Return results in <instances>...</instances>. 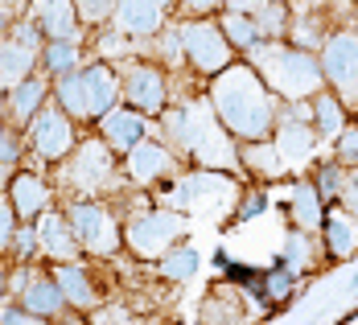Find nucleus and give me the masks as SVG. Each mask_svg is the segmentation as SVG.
I'll return each instance as SVG.
<instances>
[{"mask_svg":"<svg viewBox=\"0 0 358 325\" xmlns=\"http://www.w3.org/2000/svg\"><path fill=\"white\" fill-rule=\"evenodd\" d=\"M215 108L243 136H264L268 124H272L268 95L259 91V82L248 71H222V78L215 82Z\"/></svg>","mask_w":358,"mask_h":325,"instance_id":"f257e3e1","label":"nucleus"},{"mask_svg":"<svg viewBox=\"0 0 358 325\" xmlns=\"http://www.w3.org/2000/svg\"><path fill=\"white\" fill-rule=\"evenodd\" d=\"M251 58L255 66L264 71V78L288 95V99H301V95H313L317 91V66L296 54V50H280V45H251Z\"/></svg>","mask_w":358,"mask_h":325,"instance_id":"f03ea898","label":"nucleus"},{"mask_svg":"<svg viewBox=\"0 0 358 325\" xmlns=\"http://www.w3.org/2000/svg\"><path fill=\"white\" fill-rule=\"evenodd\" d=\"M169 128L185 148H194L206 165H231V145L227 136L215 128L210 111L206 108H185V111H173L169 115Z\"/></svg>","mask_w":358,"mask_h":325,"instance_id":"7ed1b4c3","label":"nucleus"},{"mask_svg":"<svg viewBox=\"0 0 358 325\" xmlns=\"http://www.w3.org/2000/svg\"><path fill=\"white\" fill-rule=\"evenodd\" d=\"M231 198H235V185H231L227 178H215V173L185 178L173 194H165L169 206H178V210H194V215H222Z\"/></svg>","mask_w":358,"mask_h":325,"instance_id":"20e7f679","label":"nucleus"},{"mask_svg":"<svg viewBox=\"0 0 358 325\" xmlns=\"http://www.w3.org/2000/svg\"><path fill=\"white\" fill-rule=\"evenodd\" d=\"M71 222H74V235L83 239V247H91V252L108 255L115 247V222H111L99 206H74L71 210Z\"/></svg>","mask_w":358,"mask_h":325,"instance_id":"39448f33","label":"nucleus"},{"mask_svg":"<svg viewBox=\"0 0 358 325\" xmlns=\"http://www.w3.org/2000/svg\"><path fill=\"white\" fill-rule=\"evenodd\" d=\"M181 231V218L178 215H148L132 222V247L141 255H161Z\"/></svg>","mask_w":358,"mask_h":325,"instance_id":"423d86ee","label":"nucleus"},{"mask_svg":"<svg viewBox=\"0 0 358 325\" xmlns=\"http://www.w3.org/2000/svg\"><path fill=\"white\" fill-rule=\"evenodd\" d=\"M325 74L346 95H358V37H334L325 45Z\"/></svg>","mask_w":358,"mask_h":325,"instance_id":"0eeeda50","label":"nucleus"},{"mask_svg":"<svg viewBox=\"0 0 358 325\" xmlns=\"http://www.w3.org/2000/svg\"><path fill=\"white\" fill-rule=\"evenodd\" d=\"M185 34V50L202 71H227V41L222 34H215V25H189Z\"/></svg>","mask_w":358,"mask_h":325,"instance_id":"6e6552de","label":"nucleus"},{"mask_svg":"<svg viewBox=\"0 0 358 325\" xmlns=\"http://www.w3.org/2000/svg\"><path fill=\"white\" fill-rule=\"evenodd\" d=\"M128 99L141 111H161V103H165V82H161V74L148 71V66H132V71H128Z\"/></svg>","mask_w":358,"mask_h":325,"instance_id":"1a4fd4ad","label":"nucleus"},{"mask_svg":"<svg viewBox=\"0 0 358 325\" xmlns=\"http://www.w3.org/2000/svg\"><path fill=\"white\" fill-rule=\"evenodd\" d=\"M74 181H83V189H95V185H108L111 181V165H108V148L103 145H83L78 161L71 169Z\"/></svg>","mask_w":358,"mask_h":325,"instance_id":"9d476101","label":"nucleus"},{"mask_svg":"<svg viewBox=\"0 0 358 325\" xmlns=\"http://www.w3.org/2000/svg\"><path fill=\"white\" fill-rule=\"evenodd\" d=\"M115 21L124 34H152L161 25V4L157 0H120Z\"/></svg>","mask_w":358,"mask_h":325,"instance_id":"9b49d317","label":"nucleus"},{"mask_svg":"<svg viewBox=\"0 0 358 325\" xmlns=\"http://www.w3.org/2000/svg\"><path fill=\"white\" fill-rule=\"evenodd\" d=\"M34 140H37V148H41L45 157H62V152L71 148V128H66L62 115L45 111V115L34 120Z\"/></svg>","mask_w":358,"mask_h":325,"instance_id":"f8f14e48","label":"nucleus"},{"mask_svg":"<svg viewBox=\"0 0 358 325\" xmlns=\"http://www.w3.org/2000/svg\"><path fill=\"white\" fill-rule=\"evenodd\" d=\"M276 152L285 157L288 165H305L313 157V128H305V124H280Z\"/></svg>","mask_w":358,"mask_h":325,"instance_id":"ddd939ff","label":"nucleus"},{"mask_svg":"<svg viewBox=\"0 0 358 325\" xmlns=\"http://www.w3.org/2000/svg\"><path fill=\"white\" fill-rule=\"evenodd\" d=\"M29 66H34V45H21V41L0 45V82H8V87L25 82Z\"/></svg>","mask_w":358,"mask_h":325,"instance_id":"4468645a","label":"nucleus"},{"mask_svg":"<svg viewBox=\"0 0 358 325\" xmlns=\"http://www.w3.org/2000/svg\"><path fill=\"white\" fill-rule=\"evenodd\" d=\"M165 169H169V152L165 148H157V145L132 148V178L136 181H152V178H161Z\"/></svg>","mask_w":358,"mask_h":325,"instance_id":"2eb2a0df","label":"nucleus"},{"mask_svg":"<svg viewBox=\"0 0 358 325\" xmlns=\"http://www.w3.org/2000/svg\"><path fill=\"white\" fill-rule=\"evenodd\" d=\"M83 78H87V95H91V115L108 111L115 103V78H111V71L108 66H91Z\"/></svg>","mask_w":358,"mask_h":325,"instance_id":"dca6fc26","label":"nucleus"},{"mask_svg":"<svg viewBox=\"0 0 358 325\" xmlns=\"http://www.w3.org/2000/svg\"><path fill=\"white\" fill-rule=\"evenodd\" d=\"M103 132H108V140L115 148H132L141 140L144 124L136 115H124V111H108V120H103Z\"/></svg>","mask_w":358,"mask_h":325,"instance_id":"f3484780","label":"nucleus"},{"mask_svg":"<svg viewBox=\"0 0 358 325\" xmlns=\"http://www.w3.org/2000/svg\"><path fill=\"white\" fill-rule=\"evenodd\" d=\"M13 206H17V215H37L45 206V185L29 173H21L13 181Z\"/></svg>","mask_w":358,"mask_h":325,"instance_id":"a211bd4d","label":"nucleus"},{"mask_svg":"<svg viewBox=\"0 0 358 325\" xmlns=\"http://www.w3.org/2000/svg\"><path fill=\"white\" fill-rule=\"evenodd\" d=\"M62 301H66V296H62V289H58V280H54V284H50V280H34V284H29V296H25V305H29L34 317L54 313Z\"/></svg>","mask_w":358,"mask_h":325,"instance_id":"6ab92c4d","label":"nucleus"},{"mask_svg":"<svg viewBox=\"0 0 358 325\" xmlns=\"http://www.w3.org/2000/svg\"><path fill=\"white\" fill-rule=\"evenodd\" d=\"M325 226H329V252L338 255V259H342V255H350L358 247V226L346 215H334Z\"/></svg>","mask_w":358,"mask_h":325,"instance_id":"aec40b11","label":"nucleus"},{"mask_svg":"<svg viewBox=\"0 0 358 325\" xmlns=\"http://www.w3.org/2000/svg\"><path fill=\"white\" fill-rule=\"evenodd\" d=\"M41 21L54 37H71L74 34V13H71V0H45L41 4Z\"/></svg>","mask_w":358,"mask_h":325,"instance_id":"412c9836","label":"nucleus"},{"mask_svg":"<svg viewBox=\"0 0 358 325\" xmlns=\"http://www.w3.org/2000/svg\"><path fill=\"white\" fill-rule=\"evenodd\" d=\"M37 235H41V243H45L54 255H62V259H71L74 255V243H71V235H66V226H62V218L45 215L41 218V226H37Z\"/></svg>","mask_w":358,"mask_h":325,"instance_id":"4be33fe9","label":"nucleus"},{"mask_svg":"<svg viewBox=\"0 0 358 325\" xmlns=\"http://www.w3.org/2000/svg\"><path fill=\"white\" fill-rule=\"evenodd\" d=\"M58 95H62L66 111H74V115H91V95H87V78H83V74H66L62 87H58Z\"/></svg>","mask_w":358,"mask_h":325,"instance_id":"5701e85b","label":"nucleus"},{"mask_svg":"<svg viewBox=\"0 0 358 325\" xmlns=\"http://www.w3.org/2000/svg\"><path fill=\"white\" fill-rule=\"evenodd\" d=\"M58 289H62V296L74 301V305H91V301H95V296H91V284L83 280L78 268H58Z\"/></svg>","mask_w":358,"mask_h":325,"instance_id":"b1692460","label":"nucleus"},{"mask_svg":"<svg viewBox=\"0 0 358 325\" xmlns=\"http://www.w3.org/2000/svg\"><path fill=\"white\" fill-rule=\"evenodd\" d=\"M292 202H296V222H301L305 231H313V226L322 222V206H317V194H313V189H296Z\"/></svg>","mask_w":358,"mask_h":325,"instance_id":"393cba45","label":"nucleus"},{"mask_svg":"<svg viewBox=\"0 0 358 325\" xmlns=\"http://www.w3.org/2000/svg\"><path fill=\"white\" fill-rule=\"evenodd\" d=\"M194 272H198V252L194 247H181V252H173L165 259V276L169 280H189Z\"/></svg>","mask_w":358,"mask_h":325,"instance_id":"a878e982","label":"nucleus"},{"mask_svg":"<svg viewBox=\"0 0 358 325\" xmlns=\"http://www.w3.org/2000/svg\"><path fill=\"white\" fill-rule=\"evenodd\" d=\"M280 161H285V157H280L276 148H248V165H255V169L268 173V178H280V173H285Z\"/></svg>","mask_w":358,"mask_h":325,"instance_id":"bb28decb","label":"nucleus"},{"mask_svg":"<svg viewBox=\"0 0 358 325\" xmlns=\"http://www.w3.org/2000/svg\"><path fill=\"white\" fill-rule=\"evenodd\" d=\"M37 99H41V87H37V82H21V87H13V115H17V120L34 115Z\"/></svg>","mask_w":358,"mask_h":325,"instance_id":"cd10ccee","label":"nucleus"},{"mask_svg":"<svg viewBox=\"0 0 358 325\" xmlns=\"http://www.w3.org/2000/svg\"><path fill=\"white\" fill-rule=\"evenodd\" d=\"M222 29L231 34V41H239V45H255V34H259V29H255V21H243L239 13H231Z\"/></svg>","mask_w":358,"mask_h":325,"instance_id":"c85d7f7f","label":"nucleus"},{"mask_svg":"<svg viewBox=\"0 0 358 325\" xmlns=\"http://www.w3.org/2000/svg\"><path fill=\"white\" fill-rule=\"evenodd\" d=\"M317 120H322L325 136H338V132H342V111H338L334 99H317Z\"/></svg>","mask_w":358,"mask_h":325,"instance_id":"c756f323","label":"nucleus"},{"mask_svg":"<svg viewBox=\"0 0 358 325\" xmlns=\"http://www.w3.org/2000/svg\"><path fill=\"white\" fill-rule=\"evenodd\" d=\"M45 58H50V66L66 71V66H74V62H78V50H74V45H71V37H66V41H54V45L45 50Z\"/></svg>","mask_w":358,"mask_h":325,"instance_id":"7c9ffc66","label":"nucleus"},{"mask_svg":"<svg viewBox=\"0 0 358 325\" xmlns=\"http://www.w3.org/2000/svg\"><path fill=\"white\" fill-rule=\"evenodd\" d=\"M285 255H288V268H292V272H301V268L309 263V239H305V235H292V239H288V247H285Z\"/></svg>","mask_w":358,"mask_h":325,"instance_id":"2f4dec72","label":"nucleus"},{"mask_svg":"<svg viewBox=\"0 0 358 325\" xmlns=\"http://www.w3.org/2000/svg\"><path fill=\"white\" fill-rule=\"evenodd\" d=\"M280 25H285V8H280V4H264V13H259L255 29H259V34H276Z\"/></svg>","mask_w":358,"mask_h":325,"instance_id":"473e14b6","label":"nucleus"},{"mask_svg":"<svg viewBox=\"0 0 358 325\" xmlns=\"http://www.w3.org/2000/svg\"><path fill=\"white\" fill-rule=\"evenodd\" d=\"M342 202H346L350 210H358V173L342 181Z\"/></svg>","mask_w":358,"mask_h":325,"instance_id":"72a5a7b5","label":"nucleus"},{"mask_svg":"<svg viewBox=\"0 0 358 325\" xmlns=\"http://www.w3.org/2000/svg\"><path fill=\"white\" fill-rule=\"evenodd\" d=\"M342 157H346L350 165H358V128H355V132H346V136H342Z\"/></svg>","mask_w":358,"mask_h":325,"instance_id":"f704fd0d","label":"nucleus"},{"mask_svg":"<svg viewBox=\"0 0 358 325\" xmlns=\"http://www.w3.org/2000/svg\"><path fill=\"white\" fill-rule=\"evenodd\" d=\"M78 8H83V17H103L111 8V0H78Z\"/></svg>","mask_w":358,"mask_h":325,"instance_id":"c9c22d12","label":"nucleus"},{"mask_svg":"<svg viewBox=\"0 0 358 325\" xmlns=\"http://www.w3.org/2000/svg\"><path fill=\"white\" fill-rule=\"evenodd\" d=\"M268 296H272V301H285L288 296V276H272V280H268Z\"/></svg>","mask_w":358,"mask_h":325,"instance_id":"e433bc0d","label":"nucleus"},{"mask_svg":"<svg viewBox=\"0 0 358 325\" xmlns=\"http://www.w3.org/2000/svg\"><path fill=\"white\" fill-rule=\"evenodd\" d=\"M296 41H301V45H317V29H313V25H301V29H296Z\"/></svg>","mask_w":358,"mask_h":325,"instance_id":"4c0bfd02","label":"nucleus"},{"mask_svg":"<svg viewBox=\"0 0 358 325\" xmlns=\"http://www.w3.org/2000/svg\"><path fill=\"white\" fill-rule=\"evenodd\" d=\"M13 157H17V148L8 140V132H0V161H13Z\"/></svg>","mask_w":358,"mask_h":325,"instance_id":"58836bf2","label":"nucleus"},{"mask_svg":"<svg viewBox=\"0 0 358 325\" xmlns=\"http://www.w3.org/2000/svg\"><path fill=\"white\" fill-rule=\"evenodd\" d=\"M161 50H165V58H169V62H178V37H173V34L165 37V45H161Z\"/></svg>","mask_w":358,"mask_h":325,"instance_id":"ea45409f","label":"nucleus"},{"mask_svg":"<svg viewBox=\"0 0 358 325\" xmlns=\"http://www.w3.org/2000/svg\"><path fill=\"white\" fill-rule=\"evenodd\" d=\"M8 226H13V210H8V206H0V239L8 235Z\"/></svg>","mask_w":358,"mask_h":325,"instance_id":"a19ab883","label":"nucleus"},{"mask_svg":"<svg viewBox=\"0 0 358 325\" xmlns=\"http://www.w3.org/2000/svg\"><path fill=\"white\" fill-rule=\"evenodd\" d=\"M99 322H128V313L124 309H108V313H99Z\"/></svg>","mask_w":358,"mask_h":325,"instance_id":"79ce46f5","label":"nucleus"},{"mask_svg":"<svg viewBox=\"0 0 358 325\" xmlns=\"http://www.w3.org/2000/svg\"><path fill=\"white\" fill-rule=\"evenodd\" d=\"M259 210H264V202H259V198H251L248 206H243V218H251V215H259Z\"/></svg>","mask_w":358,"mask_h":325,"instance_id":"37998d69","label":"nucleus"},{"mask_svg":"<svg viewBox=\"0 0 358 325\" xmlns=\"http://www.w3.org/2000/svg\"><path fill=\"white\" fill-rule=\"evenodd\" d=\"M17 247H21V252H29V247H34V235H29V231H21V235H17Z\"/></svg>","mask_w":358,"mask_h":325,"instance_id":"c03bdc74","label":"nucleus"},{"mask_svg":"<svg viewBox=\"0 0 358 325\" xmlns=\"http://www.w3.org/2000/svg\"><path fill=\"white\" fill-rule=\"evenodd\" d=\"M189 8H210V4H218V0H185Z\"/></svg>","mask_w":358,"mask_h":325,"instance_id":"a18cd8bd","label":"nucleus"},{"mask_svg":"<svg viewBox=\"0 0 358 325\" xmlns=\"http://www.w3.org/2000/svg\"><path fill=\"white\" fill-rule=\"evenodd\" d=\"M235 8H248V4H264V0H231Z\"/></svg>","mask_w":358,"mask_h":325,"instance_id":"49530a36","label":"nucleus"},{"mask_svg":"<svg viewBox=\"0 0 358 325\" xmlns=\"http://www.w3.org/2000/svg\"><path fill=\"white\" fill-rule=\"evenodd\" d=\"M0 4H4V8H17V4H21V0H0Z\"/></svg>","mask_w":358,"mask_h":325,"instance_id":"de8ad7c7","label":"nucleus"},{"mask_svg":"<svg viewBox=\"0 0 358 325\" xmlns=\"http://www.w3.org/2000/svg\"><path fill=\"white\" fill-rule=\"evenodd\" d=\"M157 4H169V0H157Z\"/></svg>","mask_w":358,"mask_h":325,"instance_id":"09e8293b","label":"nucleus"},{"mask_svg":"<svg viewBox=\"0 0 358 325\" xmlns=\"http://www.w3.org/2000/svg\"><path fill=\"white\" fill-rule=\"evenodd\" d=\"M0 25H4V17H0Z\"/></svg>","mask_w":358,"mask_h":325,"instance_id":"8fccbe9b","label":"nucleus"}]
</instances>
